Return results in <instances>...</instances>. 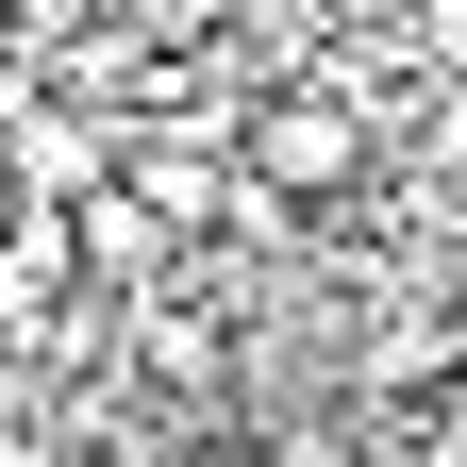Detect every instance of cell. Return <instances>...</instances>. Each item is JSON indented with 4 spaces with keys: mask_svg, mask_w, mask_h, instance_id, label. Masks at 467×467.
I'll return each instance as SVG.
<instances>
[{
    "mask_svg": "<svg viewBox=\"0 0 467 467\" xmlns=\"http://www.w3.org/2000/svg\"><path fill=\"white\" fill-rule=\"evenodd\" d=\"M67 251H84V284L100 301H150V284H184V234H167L134 184H100V201H67Z\"/></svg>",
    "mask_w": 467,
    "mask_h": 467,
    "instance_id": "obj_2",
    "label": "cell"
},
{
    "mask_svg": "<svg viewBox=\"0 0 467 467\" xmlns=\"http://www.w3.org/2000/svg\"><path fill=\"white\" fill-rule=\"evenodd\" d=\"M234 167H251V184L267 201H350V184H368V100H350V84H301V67H284V84H251V117H234Z\"/></svg>",
    "mask_w": 467,
    "mask_h": 467,
    "instance_id": "obj_1",
    "label": "cell"
}]
</instances>
